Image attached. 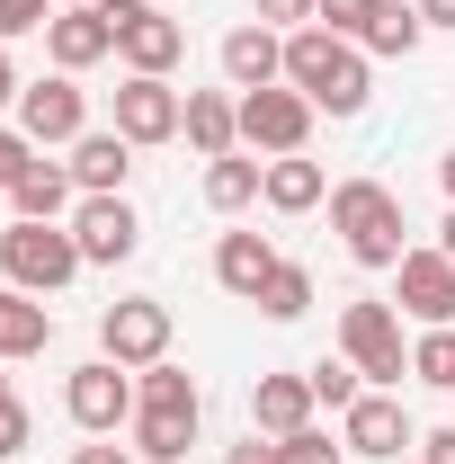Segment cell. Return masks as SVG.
<instances>
[{"label": "cell", "mask_w": 455, "mask_h": 464, "mask_svg": "<svg viewBox=\"0 0 455 464\" xmlns=\"http://www.w3.org/2000/svg\"><path fill=\"white\" fill-rule=\"evenodd\" d=\"M286 81H295L313 108L357 116L375 99V54L348 45V36H331V27H295V36H286Z\"/></svg>", "instance_id": "6da1fadb"}, {"label": "cell", "mask_w": 455, "mask_h": 464, "mask_svg": "<svg viewBox=\"0 0 455 464\" xmlns=\"http://www.w3.org/2000/svg\"><path fill=\"white\" fill-rule=\"evenodd\" d=\"M331 232H340V250L357 268H402V250H411L402 197L384 179H340V188H331Z\"/></svg>", "instance_id": "7a4b0ae2"}, {"label": "cell", "mask_w": 455, "mask_h": 464, "mask_svg": "<svg viewBox=\"0 0 455 464\" xmlns=\"http://www.w3.org/2000/svg\"><path fill=\"white\" fill-rule=\"evenodd\" d=\"M340 357L375 384V393H393L402 375H411V340H402V313L384 295H348L340 304Z\"/></svg>", "instance_id": "3957f363"}, {"label": "cell", "mask_w": 455, "mask_h": 464, "mask_svg": "<svg viewBox=\"0 0 455 464\" xmlns=\"http://www.w3.org/2000/svg\"><path fill=\"white\" fill-rule=\"evenodd\" d=\"M81 268L90 259H81L72 224H9L0 232V286H18V295H63Z\"/></svg>", "instance_id": "277c9868"}, {"label": "cell", "mask_w": 455, "mask_h": 464, "mask_svg": "<svg viewBox=\"0 0 455 464\" xmlns=\"http://www.w3.org/2000/svg\"><path fill=\"white\" fill-rule=\"evenodd\" d=\"M63 411H72L81 438H116V429H134V366H116V357L72 366V375H63Z\"/></svg>", "instance_id": "5b68a950"}, {"label": "cell", "mask_w": 455, "mask_h": 464, "mask_svg": "<svg viewBox=\"0 0 455 464\" xmlns=\"http://www.w3.org/2000/svg\"><path fill=\"white\" fill-rule=\"evenodd\" d=\"M108 18H116V63H125V72H161V81L179 72L188 27H179L161 0H108Z\"/></svg>", "instance_id": "8992f818"}, {"label": "cell", "mask_w": 455, "mask_h": 464, "mask_svg": "<svg viewBox=\"0 0 455 464\" xmlns=\"http://www.w3.org/2000/svg\"><path fill=\"white\" fill-rule=\"evenodd\" d=\"M18 134H27L36 152H72V143L90 134V99H81V81H72V72L27 81V90H18Z\"/></svg>", "instance_id": "52a82bcc"}, {"label": "cell", "mask_w": 455, "mask_h": 464, "mask_svg": "<svg viewBox=\"0 0 455 464\" xmlns=\"http://www.w3.org/2000/svg\"><path fill=\"white\" fill-rule=\"evenodd\" d=\"M313 99L295 90V81H268V90H241V143L250 152H268V161H286V152H304V134H313Z\"/></svg>", "instance_id": "ba28073f"}, {"label": "cell", "mask_w": 455, "mask_h": 464, "mask_svg": "<svg viewBox=\"0 0 455 464\" xmlns=\"http://www.w3.org/2000/svg\"><path fill=\"white\" fill-rule=\"evenodd\" d=\"M99 357H116V366H161L170 357V304L161 295H125V304H108L99 313Z\"/></svg>", "instance_id": "9c48e42d"}, {"label": "cell", "mask_w": 455, "mask_h": 464, "mask_svg": "<svg viewBox=\"0 0 455 464\" xmlns=\"http://www.w3.org/2000/svg\"><path fill=\"white\" fill-rule=\"evenodd\" d=\"M179 125H188V90H170L161 72H125L116 81V134L143 152V143H179Z\"/></svg>", "instance_id": "30bf717a"}, {"label": "cell", "mask_w": 455, "mask_h": 464, "mask_svg": "<svg viewBox=\"0 0 455 464\" xmlns=\"http://www.w3.org/2000/svg\"><path fill=\"white\" fill-rule=\"evenodd\" d=\"M393 313L402 322H420V331H447L455 322V259L447 250H402V268H393Z\"/></svg>", "instance_id": "8fae6325"}, {"label": "cell", "mask_w": 455, "mask_h": 464, "mask_svg": "<svg viewBox=\"0 0 455 464\" xmlns=\"http://www.w3.org/2000/svg\"><path fill=\"white\" fill-rule=\"evenodd\" d=\"M340 447H348V456H366V464H402L411 447H420V429H411V411H402L393 393L366 384V393L340 411Z\"/></svg>", "instance_id": "7c38bea8"}, {"label": "cell", "mask_w": 455, "mask_h": 464, "mask_svg": "<svg viewBox=\"0 0 455 464\" xmlns=\"http://www.w3.org/2000/svg\"><path fill=\"white\" fill-rule=\"evenodd\" d=\"M72 241H81L90 268H125V259L143 250V215H134L125 197H81V206H72Z\"/></svg>", "instance_id": "4fadbf2b"}, {"label": "cell", "mask_w": 455, "mask_h": 464, "mask_svg": "<svg viewBox=\"0 0 455 464\" xmlns=\"http://www.w3.org/2000/svg\"><path fill=\"white\" fill-rule=\"evenodd\" d=\"M45 54H54V72H90V63H108L116 54V18H108V0L99 9H54L45 18Z\"/></svg>", "instance_id": "5bb4252c"}, {"label": "cell", "mask_w": 455, "mask_h": 464, "mask_svg": "<svg viewBox=\"0 0 455 464\" xmlns=\"http://www.w3.org/2000/svg\"><path fill=\"white\" fill-rule=\"evenodd\" d=\"M9 206H18V224H72V206H81V179H72V161H27L18 170V188H9Z\"/></svg>", "instance_id": "9a60e30c"}, {"label": "cell", "mask_w": 455, "mask_h": 464, "mask_svg": "<svg viewBox=\"0 0 455 464\" xmlns=\"http://www.w3.org/2000/svg\"><path fill=\"white\" fill-rule=\"evenodd\" d=\"M188 152L197 161H224V152H241V90H188Z\"/></svg>", "instance_id": "2e32d148"}, {"label": "cell", "mask_w": 455, "mask_h": 464, "mask_svg": "<svg viewBox=\"0 0 455 464\" xmlns=\"http://www.w3.org/2000/svg\"><path fill=\"white\" fill-rule=\"evenodd\" d=\"M72 179H81V197H125V179H134V143H125L116 125H90V134L72 143Z\"/></svg>", "instance_id": "e0dca14e"}, {"label": "cell", "mask_w": 455, "mask_h": 464, "mask_svg": "<svg viewBox=\"0 0 455 464\" xmlns=\"http://www.w3.org/2000/svg\"><path fill=\"white\" fill-rule=\"evenodd\" d=\"M313 375H259L250 384V429L259 438H295V429H313Z\"/></svg>", "instance_id": "ac0fdd59"}, {"label": "cell", "mask_w": 455, "mask_h": 464, "mask_svg": "<svg viewBox=\"0 0 455 464\" xmlns=\"http://www.w3.org/2000/svg\"><path fill=\"white\" fill-rule=\"evenodd\" d=\"M224 81H232V90H268V81H286V36L259 27V18H241V27L224 36Z\"/></svg>", "instance_id": "d6986e66"}, {"label": "cell", "mask_w": 455, "mask_h": 464, "mask_svg": "<svg viewBox=\"0 0 455 464\" xmlns=\"http://www.w3.org/2000/svg\"><path fill=\"white\" fill-rule=\"evenodd\" d=\"M268 268H277V241H268V232H224V241H215V286L241 295V304H259Z\"/></svg>", "instance_id": "ffe728a7"}, {"label": "cell", "mask_w": 455, "mask_h": 464, "mask_svg": "<svg viewBox=\"0 0 455 464\" xmlns=\"http://www.w3.org/2000/svg\"><path fill=\"white\" fill-rule=\"evenodd\" d=\"M45 340H54V304H45V295L0 286V366H18V357H45Z\"/></svg>", "instance_id": "44dd1931"}, {"label": "cell", "mask_w": 455, "mask_h": 464, "mask_svg": "<svg viewBox=\"0 0 455 464\" xmlns=\"http://www.w3.org/2000/svg\"><path fill=\"white\" fill-rule=\"evenodd\" d=\"M259 206H268V215H313V206H331V170H322V161H304V152H286V161H268Z\"/></svg>", "instance_id": "7402d4cb"}, {"label": "cell", "mask_w": 455, "mask_h": 464, "mask_svg": "<svg viewBox=\"0 0 455 464\" xmlns=\"http://www.w3.org/2000/svg\"><path fill=\"white\" fill-rule=\"evenodd\" d=\"M134 411L206 420V393H197V375H188V366H170V357H161V366H143V375H134Z\"/></svg>", "instance_id": "603a6c76"}, {"label": "cell", "mask_w": 455, "mask_h": 464, "mask_svg": "<svg viewBox=\"0 0 455 464\" xmlns=\"http://www.w3.org/2000/svg\"><path fill=\"white\" fill-rule=\"evenodd\" d=\"M259 188H268V161H250V152H224V161H206V206H215V215H241V206H259Z\"/></svg>", "instance_id": "cb8c5ba5"}, {"label": "cell", "mask_w": 455, "mask_h": 464, "mask_svg": "<svg viewBox=\"0 0 455 464\" xmlns=\"http://www.w3.org/2000/svg\"><path fill=\"white\" fill-rule=\"evenodd\" d=\"M134 456H143V464H188V456H197V420L134 411Z\"/></svg>", "instance_id": "d4e9b609"}, {"label": "cell", "mask_w": 455, "mask_h": 464, "mask_svg": "<svg viewBox=\"0 0 455 464\" xmlns=\"http://www.w3.org/2000/svg\"><path fill=\"white\" fill-rule=\"evenodd\" d=\"M420 36H429V18H420L411 0H384V9H375V27H366V54L402 63V54H420Z\"/></svg>", "instance_id": "484cf974"}, {"label": "cell", "mask_w": 455, "mask_h": 464, "mask_svg": "<svg viewBox=\"0 0 455 464\" xmlns=\"http://www.w3.org/2000/svg\"><path fill=\"white\" fill-rule=\"evenodd\" d=\"M259 313H268V322H304V313H313V268L277 259V268H268V286H259Z\"/></svg>", "instance_id": "4316f807"}, {"label": "cell", "mask_w": 455, "mask_h": 464, "mask_svg": "<svg viewBox=\"0 0 455 464\" xmlns=\"http://www.w3.org/2000/svg\"><path fill=\"white\" fill-rule=\"evenodd\" d=\"M411 375H420V384H438V393H455V322L411 340Z\"/></svg>", "instance_id": "83f0119b"}, {"label": "cell", "mask_w": 455, "mask_h": 464, "mask_svg": "<svg viewBox=\"0 0 455 464\" xmlns=\"http://www.w3.org/2000/svg\"><path fill=\"white\" fill-rule=\"evenodd\" d=\"M304 375H313V402H331V411H348V402H357V393H366V375H357L348 357H313Z\"/></svg>", "instance_id": "f1b7e54d"}, {"label": "cell", "mask_w": 455, "mask_h": 464, "mask_svg": "<svg viewBox=\"0 0 455 464\" xmlns=\"http://www.w3.org/2000/svg\"><path fill=\"white\" fill-rule=\"evenodd\" d=\"M375 9H384V0H322V18H313V27H331V36H348V45H366Z\"/></svg>", "instance_id": "f546056e"}, {"label": "cell", "mask_w": 455, "mask_h": 464, "mask_svg": "<svg viewBox=\"0 0 455 464\" xmlns=\"http://www.w3.org/2000/svg\"><path fill=\"white\" fill-rule=\"evenodd\" d=\"M286 464H348V447L331 438V429H295V438H277Z\"/></svg>", "instance_id": "4dcf8cb0"}, {"label": "cell", "mask_w": 455, "mask_h": 464, "mask_svg": "<svg viewBox=\"0 0 455 464\" xmlns=\"http://www.w3.org/2000/svg\"><path fill=\"white\" fill-rule=\"evenodd\" d=\"M250 18H259V27H277V36H295V27H313V18H322V0H250Z\"/></svg>", "instance_id": "1f68e13d"}, {"label": "cell", "mask_w": 455, "mask_h": 464, "mask_svg": "<svg viewBox=\"0 0 455 464\" xmlns=\"http://www.w3.org/2000/svg\"><path fill=\"white\" fill-rule=\"evenodd\" d=\"M27 447H36V420H27V402H18V393H9V402H0V464L27 456Z\"/></svg>", "instance_id": "d6a6232c"}, {"label": "cell", "mask_w": 455, "mask_h": 464, "mask_svg": "<svg viewBox=\"0 0 455 464\" xmlns=\"http://www.w3.org/2000/svg\"><path fill=\"white\" fill-rule=\"evenodd\" d=\"M45 18H54V0H0V45L9 36H36Z\"/></svg>", "instance_id": "836d02e7"}, {"label": "cell", "mask_w": 455, "mask_h": 464, "mask_svg": "<svg viewBox=\"0 0 455 464\" xmlns=\"http://www.w3.org/2000/svg\"><path fill=\"white\" fill-rule=\"evenodd\" d=\"M27 161H36V143H27L18 125H0V197L18 188V170H27Z\"/></svg>", "instance_id": "e575fe53"}, {"label": "cell", "mask_w": 455, "mask_h": 464, "mask_svg": "<svg viewBox=\"0 0 455 464\" xmlns=\"http://www.w3.org/2000/svg\"><path fill=\"white\" fill-rule=\"evenodd\" d=\"M224 464H286V447H277V438H259V429H250L241 447H224Z\"/></svg>", "instance_id": "d590c367"}, {"label": "cell", "mask_w": 455, "mask_h": 464, "mask_svg": "<svg viewBox=\"0 0 455 464\" xmlns=\"http://www.w3.org/2000/svg\"><path fill=\"white\" fill-rule=\"evenodd\" d=\"M72 464H143V456L116 447V438H90V447H72Z\"/></svg>", "instance_id": "8d00e7d4"}, {"label": "cell", "mask_w": 455, "mask_h": 464, "mask_svg": "<svg viewBox=\"0 0 455 464\" xmlns=\"http://www.w3.org/2000/svg\"><path fill=\"white\" fill-rule=\"evenodd\" d=\"M420 464H455V429H420Z\"/></svg>", "instance_id": "74e56055"}, {"label": "cell", "mask_w": 455, "mask_h": 464, "mask_svg": "<svg viewBox=\"0 0 455 464\" xmlns=\"http://www.w3.org/2000/svg\"><path fill=\"white\" fill-rule=\"evenodd\" d=\"M18 90H27V81H18V63L0 54V116H18Z\"/></svg>", "instance_id": "f35d334b"}, {"label": "cell", "mask_w": 455, "mask_h": 464, "mask_svg": "<svg viewBox=\"0 0 455 464\" xmlns=\"http://www.w3.org/2000/svg\"><path fill=\"white\" fill-rule=\"evenodd\" d=\"M411 9H420L429 27H455V0H411Z\"/></svg>", "instance_id": "ab89813d"}, {"label": "cell", "mask_w": 455, "mask_h": 464, "mask_svg": "<svg viewBox=\"0 0 455 464\" xmlns=\"http://www.w3.org/2000/svg\"><path fill=\"white\" fill-rule=\"evenodd\" d=\"M438 250H447V259H455V206H447V224H438Z\"/></svg>", "instance_id": "60d3db41"}, {"label": "cell", "mask_w": 455, "mask_h": 464, "mask_svg": "<svg viewBox=\"0 0 455 464\" xmlns=\"http://www.w3.org/2000/svg\"><path fill=\"white\" fill-rule=\"evenodd\" d=\"M438 188H447V206H455V152H447V161H438Z\"/></svg>", "instance_id": "b9f144b4"}, {"label": "cell", "mask_w": 455, "mask_h": 464, "mask_svg": "<svg viewBox=\"0 0 455 464\" xmlns=\"http://www.w3.org/2000/svg\"><path fill=\"white\" fill-rule=\"evenodd\" d=\"M54 9H99V0H54Z\"/></svg>", "instance_id": "7bdbcfd3"}, {"label": "cell", "mask_w": 455, "mask_h": 464, "mask_svg": "<svg viewBox=\"0 0 455 464\" xmlns=\"http://www.w3.org/2000/svg\"><path fill=\"white\" fill-rule=\"evenodd\" d=\"M0 402H9V375H0Z\"/></svg>", "instance_id": "ee69618b"}]
</instances>
